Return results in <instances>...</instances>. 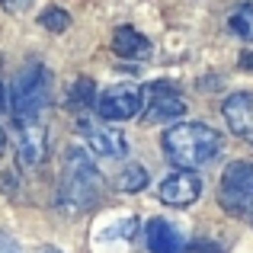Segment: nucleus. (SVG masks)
<instances>
[{
  "mask_svg": "<svg viewBox=\"0 0 253 253\" xmlns=\"http://www.w3.org/2000/svg\"><path fill=\"white\" fill-rule=\"evenodd\" d=\"M68 106L71 109H90V106H96V84L90 77H77L68 90Z\"/></svg>",
  "mask_w": 253,
  "mask_h": 253,
  "instance_id": "obj_13",
  "label": "nucleus"
},
{
  "mask_svg": "<svg viewBox=\"0 0 253 253\" xmlns=\"http://www.w3.org/2000/svg\"><path fill=\"white\" fill-rule=\"evenodd\" d=\"M241 218H250V221H253V192H250L247 205H244V215H241Z\"/></svg>",
  "mask_w": 253,
  "mask_h": 253,
  "instance_id": "obj_20",
  "label": "nucleus"
},
{
  "mask_svg": "<svg viewBox=\"0 0 253 253\" xmlns=\"http://www.w3.org/2000/svg\"><path fill=\"white\" fill-rule=\"evenodd\" d=\"M228 26H231V32H234V36H241V39H247V42H253V3H244L241 10L231 13Z\"/></svg>",
  "mask_w": 253,
  "mask_h": 253,
  "instance_id": "obj_15",
  "label": "nucleus"
},
{
  "mask_svg": "<svg viewBox=\"0 0 253 253\" xmlns=\"http://www.w3.org/2000/svg\"><path fill=\"white\" fill-rule=\"evenodd\" d=\"M141 106H144V90L138 84H116L103 90L96 99V112L106 122H125V119L138 116Z\"/></svg>",
  "mask_w": 253,
  "mask_h": 253,
  "instance_id": "obj_4",
  "label": "nucleus"
},
{
  "mask_svg": "<svg viewBox=\"0 0 253 253\" xmlns=\"http://www.w3.org/2000/svg\"><path fill=\"white\" fill-rule=\"evenodd\" d=\"M10 103L16 119H42V109L48 106V68L39 61L26 64L13 81Z\"/></svg>",
  "mask_w": 253,
  "mask_h": 253,
  "instance_id": "obj_3",
  "label": "nucleus"
},
{
  "mask_svg": "<svg viewBox=\"0 0 253 253\" xmlns=\"http://www.w3.org/2000/svg\"><path fill=\"white\" fill-rule=\"evenodd\" d=\"M144 241H148L151 253H186L189 250L183 228H176L167 218H151L148 228H144Z\"/></svg>",
  "mask_w": 253,
  "mask_h": 253,
  "instance_id": "obj_10",
  "label": "nucleus"
},
{
  "mask_svg": "<svg viewBox=\"0 0 253 253\" xmlns=\"http://www.w3.org/2000/svg\"><path fill=\"white\" fill-rule=\"evenodd\" d=\"M250 192H253V164L250 161L228 164L221 176V189H218L221 209H228L231 215H244V205H247Z\"/></svg>",
  "mask_w": 253,
  "mask_h": 253,
  "instance_id": "obj_5",
  "label": "nucleus"
},
{
  "mask_svg": "<svg viewBox=\"0 0 253 253\" xmlns=\"http://www.w3.org/2000/svg\"><path fill=\"white\" fill-rule=\"evenodd\" d=\"M6 154V131H3V125H0V157Z\"/></svg>",
  "mask_w": 253,
  "mask_h": 253,
  "instance_id": "obj_22",
  "label": "nucleus"
},
{
  "mask_svg": "<svg viewBox=\"0 0 253 253\" xmlns=\"http://www.w3.org/2000/svg\"><path fill=\"white\" fill-rule=\"evenodd\" d=\"M161 202L173 205V209H186L192 205L199 196H202V179H199L196 170H170L167 176L161 179Z\"/></svg>",
  "mask_w": 253,
  "mask_h": 253,
  "instance_id": "obj_7",
  "label": "nucleus"
},
{
  "mask_svg": "<svg viewBox=\"0 0 253 253\" xmlns=\"http://www.w3.org/2000/svg\"><path fill=\"white\" fill-rule=\"evenodd\" d=\"M148 167H141V164H125L122 170H119V189L122 192H141L144 186H148Z\"/></svg>",
  "mask_w": 253,
  "mask_h": 253,
  "instance_id": "obj_14",
  "label": "nucleus"
},
{
  "mask_svg": "<svg viewBox=\"0 0 253 253\" xmlns=\"http://www.w3.org/2000/svg\"><path fill=\"white\" fill-rule=\"evenodd\" d=\"M3 109H10V99H6V90L0 86V112H3Z\"/></svg>",
  "mask_w": 253,
  "mask_h": 253,
  "instance_id": "obj_21",
  "label": "nucleus"
},
{
  "mask_svg": "<svg viewBox=\"0 0 253 253\" xmlns=\"http://www.w3.org/2000/svg\"><path fill=\"white\" fill-rule=\"evenodd\" d=\"M81 135L86 141V151L99 157H125L128 141H125L122 128H109L106 122H93V119H81Z\"/></svg>",
  "mask_w": 253,
  "mask_h": 253,
  "instance_id": "obj_6",
  "label": "nucleus"
},
{
  "mask_svg": "<svg viewBox=\"0 0 253 253\" xmlns=\"http://www.w3.org/2000/svg\"><path fill=\"white\" fill-rule=\"evenodd\" d=\"M99 170L93 154L81 144H71L64 151V173H61V186H58V205L64 215H81L90 211L99 199Z\"/></svg>",
  "mask_w": 253,
  "mask_h": 253,
  "instance_id": "obj_2",
  "label": "nucleus"
},
{
  "mask_svg": "<svg viewBox=\"0 0 253 253\" xmlns=\"http://www.w3.org/2000/svg\"><path fill=\"white\" fill-rule=\"evenodd\" d=\"M0 253H23L19 241L10 234V231H0Z\"/></svg>",
  "mask_w": 253,
  "mask_h": 253,
  "instance_id": "obj_17",
  "label": "nucleus"
},
{
  "mask_svg": "<svg viewBox=\"0 0 253 253\" xmlns=\"http://www.w3.org/2000/svg\"><path fill=\"white\" fill-rule=\"evenodd\" d=\"M39 26L48 32H64L71 26V13L61 10V6H45L42 13H39Z\"/></svg>",
  "mask_w": 253,
  "mask_h": 253,
  "instance_id": "obj_16",
  "label": "nucleus"
},
{
  "mask_svg": "<svg viewBox=\"0 0 253 253\" xmlns=\"http://www.w3.org/2000/svg\"><path fill=\"white\" fill-rule=\"evenodd\" d=\"M39 253H61V250H58V247H42Z\"/></svg>",
  "mask_w": 253,
  "mask_h": 253,
  "instance_id": "obj_23",
  "label": "nucleus"
},
{
  "mask_svg": "<svg viewBox=\"0 0 253 253\" xmlns=\"http://www.w3.org/2000/svg\"><path fill=\"white\" fill-rule=\"evenodd\" d=\"M112 51L125 61H144V58H151V42L135 26H119L112 32Z\"/></svg>",
  "mask_w": 253,
  "mask_h": 253,
  "instance_id": "obj_12",
  "label": "nucleus"
},
{
  "mask_svg": "<svg viewBox=\"0 0 253 253\" xmlns=\"http://www.w3.org/2000/svg\"><path fill=\"white\" fill-rule=\"evenodd\" d=\"M148 109H144V125H173L176 119H183L186 112V103L183 96H176V93L170 90V86H154V90L148 93Z\"/></svg>",
  "mask_w": 253,
  "mask_h": 253,
  "instance_id": "obj_9",
  "label": "nucleus"
},
{
  "mask_svg": "<svg viewBox=\"0 0 253 253\" xmlns=\"http://www.w3.org/2000/svg\"><path fill=\"white\" fill-rule=\"evenodd\" d=\"M164 154L179 170H202L218 161L224 148V138L205 122H176L161 138Z\"/></svg>",
  "mask_w": 253,
  "mask_h": 253,
  "instance_id": "obj_1",
  "label": "nucleus"
},
{
  "mask_svg": "<svg viewBox=\"0 0 253 253\" xmlns=\"http://www.w3.org/2000/svg\"><path fill=\"white\" fill-rule=\"evenodd\" d=\"M241 68L244 71H253V51H244V55H241Z\"/></svg>",
  "mask_w": 253,
  "mask_h": 253,
  "instance_id": "obj_19",
  "label": "nucleus"
},
{
  "mask_svg": "<svg viewBox=\"0 0 253 253\" xmlns=\"http://www.w3.org/2000/svg\"><path fill=\"white\" fill-rule=\"evenodd\" d=\"M0 6H3L6 13H13V16H16V13L26 10V0H0Z\"/></svg>",
  "mask_w": 253,
  "mask_h": 253,
  "instance_id": "obj_18",
  "label": "nucleus"
},
{
  "mask_svg": "<svg viewBox=\"0 0 253 253\" xmlns=\"http://www.w3.org/2000/svg\"><path fill=\"white\" fill-rule=\"evenodd\" d=\"M19 125V164L23 167H39L48 154V128L42 125V119H16Z\"/></svg>",
  "mask_w": 253,
  "mask_h": 253,
  "instance_id": "obj_8",
  "label": "nucleus"
},
{
  "mask_svg": "<svg viewBox=\"0 0 253 253\" xmlns=\"http://www.w3.org/2000/svg\"><path fill=\"white\" fill-rule=\"evenodd\" d=\"M221 112H224L228 128L237 138H253V93H247V90L231 93L221 103Z\"/></svg>",
  "mask_w": 253,
  "mask_h": 253,
  "instance_id": "obj_11",
  "label": "nucleus"
}]
</instances>
